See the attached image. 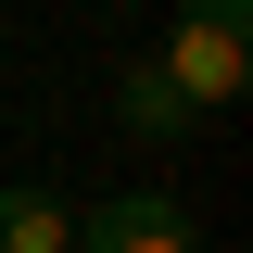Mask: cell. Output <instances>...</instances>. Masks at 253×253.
<instances>
[{"label":"cell","mask_w":253,"mask_h":253,"mask_svg":"<svg viewBox=\"0 0 253 253\" xmlns=\"http://www.w3.org/2000/svg\"><path fill=\"white\" fill-rule=\"evenodd\" d=\"M152 63H165V89H177L190 114H228V101H241V63H253V0H190Z\"/></svg>","instance_id":"obj_1"},{"label":"cell","mask_w":253,"mask_h":253,"mask_svg":"<svg viewBox=\"0 0 253 253\" xmlns=\"http://www.w3.org/2000/svg\"><path fill=\"white\" fill-rule=\"evenodd\" d=\"M63 253H190V215H177V203H152V190H114V203L76 215V241H63Z\"/></svg>","instance_id":"obj_2"},{"label":"cell","mask_w":253,"mask_h":253,"mask_svg":"<svg viewBox=\"0 0 253 253\" xmlns=\"http://www.w3.org/2000/svg\"><path fill=\"white\" fill-rule=\"evenodd\" d=\"M63 241H76V215H63L38 177H13V190H0V253H63Z\"/></svg>","instance_id":"obj_3"},{"label":"cell","mask_w":253,"mask_h":253,"mask_svg":"<svg viewBox=\"0 0 253 253\" xmlns=\"http://www.w3.org/2000/svg\"><path fill=\"white\" fill-rule=\"evenodd\" d=\"M114 114H126V139H177V126H190V101L165 89V63H126V101H114Z\"/></svg>","instance_id":"obj_4"}]
</instances>
